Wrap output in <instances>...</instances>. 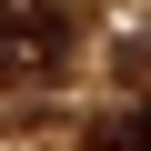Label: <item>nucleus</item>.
Masks as SVG:
<instances>
[{
	"instance_id": "obj_1",
	"label": "nucleus",
	"mask_w": 151,
	"mask_h": 151,
	"mask_svg": "<svg viewBox=\"0 0 151 151\" xmlns=\"http://www.w3.org/2000/svg\"><path fill=\"white\" fill-rule=\"evenodd\" d=\"M60 60H70L60 0H0V81H50Z\"/></svg>"
},
{
	"instance_id": "obj_2",
	"label": "nucleus",
	"mask_w": 151,
	"mask_h": 151,
	"mask_svg": "<svg viewBox=\"0 0 151 151\" xmlns=\"http://www.w3.org/2000/svg\"><path fill=\"white\" fill-rule=\"evenodd\" d=\"M91 151H151V101H131V111H111V121L91 131Z\"/></svg>"
}]
</instances>
